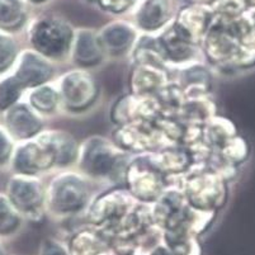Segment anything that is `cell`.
Returning <instances> with one entry per match:
<instances>
[{
	"label": "cell",
	"mask_w": 255,
	"mask_h": 255,
	"mask_svg": "<svg viewBox=\"0 0 255 255\" xmlns=\"http://www.w3.org/2000/svg\"><path fill=\"white\" fill-rule=\"evenodd\" d=\"M29 39L38 52L48 57H57L69 48L71 31L61 20L43 18L32 25Z\"/></svg>",
	"instance_id": "obj_1"
},
{
	"label": "cell",
	"mask_w": 255,
	"mask_h": 255,
	"mask_svg": "<svg viewBox=\"0 0 255 255\" xmlns=\"http://www.w3.org/2000/svg\"><path fill=\"white\" fill-rule=\"evenodd\" d=\"M8 198L18 212L33 215L38 212L39 206L42 203V188L38 180L31 175L19 174L9 182Z\"/></svg>",
	"instance_id": "obj_2"
},
{
	"label": "cell",
	"mask_w": 255,
	"mask_h": 255,
	"mask_svg": "<svg viewBox=\"0 0 255 255\" xmlns=\"http://www.w3.org/2000/svg\"><path fill=\"white\" fill-rule=\"evenodd\" d=\"M87 191L80 178L66 175L53 183L51 188V205L59 212L79 211L85 203Z\"/></svg>",
	"instance_id": "obj_3"
},
{
	"label": "cell",
	"mask_w": 255,
	"mask_h": 255,
	"mask_svg": "<svg viewBox=\"0 0 255 255\" xmlns=\"http://www.w3.org/2000/svg\"><path fill=\"white\" fill-rule=\"evenodd\" d=\"M53 159L42 143L29 142L19 146L14 154L13 165L15 170L23 175H32L38 170L48 168Z\"/></svg>",
	"instance_id": "obj_4"
},
{
	"label": "cell",
	"mask_w": 255,
	"mask_h": 255,
	"mask_svg": "<svg viewBox=\"0 0 255 255\" xmlns=\"http://www.w3.org/2000/svg\"><path fill=\"white\" fill-rule=\"evenodd\" d=\"M52 70L47 62L33 52H24L20 56L15 78L23 88L39 87L50 79Z\"/></svg>",
	"instance_id": "obj_5"
},
{
	"label": "cell",
	"mask_w": 255,
	"mask_h": 255,
	"mask_svg": "<svg viewBox=\"0 0 255 255\" xmlns=\"http://www.w3.org/2000/svg\"><path fill=\"white\" fill-rule=\"evenodd\" d=\"M62 93L69 106L73 108H83L94 101L97 89L90 76L75 73L66 76L62 84Z\"/></svg>",
	"instance_id": "obj_6"
},
{
	"label": "cell",
	"mask_w": 255,
	"mask_h": 255,
	"mask_svg": "<svg viewBox=\"0 0 255 255\" xmlns=\"http://www.w3.org/2000/svg\"><path fill=\"white\" fill-rule=\"evenodd\" d=\"M5 122L9 133L18 140L33 137L41 128V121L24 104L11 107L6 111Z\"/></svg>",
	"instance_id": "obj_7"
},
{
	"label": "cell",
	"mask_w": 255,
	"mask_h": 255,
	"mask_svg": "<svg viewBox=\"0 0 255 255\" xmlns=\"http://www.w3.org/2000/svg\"><path fill=\"white\" fill-rule=\"evenodd\" d=\"M169 0H141L136 11V18L141 28L156 29L169 19Z\"/></svg>",
	"instance_id": "obj_8"
},
{
	"label": "cell",
	"mask_w": 255,
	"mask_h": 255,
	"mask_svg": "<svg viewBox=\"0 0 255 255\" xmlns=\"http://www.w3.org/2000/svg\"><path fill=\"white\" fill-rule=\"evenodd\" d=\"M115 157L110 147H107L102 141L90 142L89 149L85 151V170L93 174H104L110 171Z\"/></svg>",
	"instance_id": "obj_9"
},
{
	"label": "cell",
	"mask_w": 255,
	"mask_h": 255,
	"mask_svg": "<svg viewBox=\"0 0 255 255\" xmlns=\"http://www.w3.org/2000/svg\"><path fill=\"white\" fill-rule=\"evenodd\" d=\"M75 60L82 66H93L101 61V46L90 31H82L76 37Z\"/></svg>",
	"instance_id": "obj_10"
},
{
	"label": "cell",
	"mask_w": 255,
	"mask_h": 255,
	"mask_svg": "<svg viewBox=\"0 0 255 255\" xmlns=\"http://www.w3.org/2000/svg\"><path fill=\"white\" fill-rule=\"evenodd\" d=\"M25 15L24 0H0V29L10 32L20 28Z\"/></svg>",
	"instance_id": "obj_11"
},
{
	"label": "cell",
	"mask_w": 255,
	"mask_h": 255,
	"mask_svg": "<svg viewBox=\"0 0 255 255\" xmlns=\"http://www.w3.org/2000/svg\"><path fill=\"white\" fill-rule=\"evenodd\" d=\"M39 142L45 146L56 163H70L75 156V147L73 141L66 136H60L57 133H50L47 138L45 136L39 138Z\"/></svg>",
	"instance_id": "obj_12"
},
{
	"label": "cell",
	"mask_w": 255,
	"mask_h": 255,
	"mask_svg": "<svg viewBox=\"0 0 255 255\" xmlns=\"http://www.w3.org/2000/svg\"><path fill=\"white\" fill-rule=\"evenodd\" d=\"M132 38H133V32L128 25L124 24V23L111 24L110 27L104 29L103 34H102V41L107 46V48H110L111 51H116V52L126 50L127 46H129L131 43Z\"/></svg>",
	"instance_id": "obj_13"
},
{
	"label": "cell",
	"mask_w": 255,
	"mask_h": 255,
	"mask_svg": "<svg viewBox=\"0 0 255 255\" xmlns=\"http://www.w3.org/2000/svg\"><path fill=\"white\" fill-rule=\"evenodd\" d=\"M20 225L19 212L10 199L0 196V235H10Z\"/></svg>",
	"instance_id": "obj_14"
},
{
	"label": "cell",
	"mask_w": 255,
	"mask_h": 255,
	"mask_svg": "<svg viewBox=\"0 0 255 255\" xmlns=\"http://www.w3.org/2000/svg\"><path fill=\"white\" fill-rule=\"evenodd\" d=\"M23 85L15 76H9L0 82V111H9L14 107L22 94Z\"/></svg>",
	"instance_id": "obj_15"
},
{
	"label": "cell",
	"mask_w": 255,
	"mask_h": 255,
	"mask_svg": "<svg viewBox=\"0 0 255 255\" xmlns=\"http://www.w3.org/2000/svg\"><path fill=\"white\" fill-rule=\"evenodd\" d=\"M31 104L39 112H51L57 104V93L51 87H37L31 94Z\"/></svg>",
	"instance_id": "obj_16"
},
{
	"label": "cell",
	"mask_w": 255,
	"mask_h": 255,
	"mask_svg": "<svg viewBox=\"0 0 255 255\" xmlns=\"http://www.w3.org/2000/svg\"><path fill=\"white\" fill-rule=\"evenodd\" d=\"M15 43L6 34L0 33V73L5 71L15 60Z\"/></svg>",
	"instance_id": "obj_17"
},
{
	"label": "cell",
	"mask_w": 255,
	"mask_h": 255,
	"mask_svg": "<svg viewBox=\"0 0 255 255\" xmlns=\"http://www.w3.org/2000/svg\"><path fill=\"white\" fill-rule=\"evenodd\" d=\"M39 255H71L70 250L53 239H47L42 243Z\"/></svg>",
	"instance_id": "obj_18"
},
{
	"label": "cell",
	"mask_w": 255,
	"mask_h": 255,
	"mask_svg": "<svg viewBox=\"0 0 255 255\" xmlns=\"http://www.w3.org/2000/svg\"><path fill=\"white\" fill-rule=\"evenodd\" d=\"M104 9L111 11H122L131 5L132 0H98Z\"/></svg>",
	"instance_id": "obj_19"
},
{
	"label": "cell",
	"mask_w": 255,
	"mask_h": 255,
	"mask_svg": "<svg viewBox=\"0 0 255 255\" xmlns=\"http://www.w3.org/2000/svg\"><path fill=\"white\" fill-rule=\"evenodd\" d=\"M11 151V143L9 140L6 132L3 128H0V164L4 163Z\"/></svg>",
	"instance_id": "obj_20"
},
{
	"label": "cell",
	"mask_w": 255,
	"mask_h": 255,
	"mask_svg": "<svg viewBox=\"0 0 255 255\" xmlns=\"http://www.w3.org/2000/svg\"><path fill=\"white\" fill-rule=\"evenodd\" d=\"M150 255H175L171 250H169L168 248H156L154 252Z\"/></svg>",
	"instance_id": "obj_21"
},
{
	"label": "cell",
	"mask_w": 255,
	"mask_h": 255,
	"mask_svg": "<svg viewBox=\"0 0 255 255\" xmlns=\"http://www.w3.org/2000/svg\"><path fill=\"white\" fill-rule=\"evenodd\" d=\"M188 1H192V3H211L213 0H188Z\"/></svg>",
	"instance_id": "obj_22"
},
{
	"label": "cell",
	"mask_w": 255,
	"mask_h": 255,
	"mask_svg": "<svg viewBox=\"0 0 255 255\" xmlns=\"http://www.w3.org/2000/svg\"><path fill=\"white\" fill-rule=\"evenodd\" d=\"M0 255H6L5 248H4V245L1 244V241H0Z\"/></svg>",
	"instance_id": "obj_23"
},
{
	"label": "cell",
	"mask_w": 255,
	"mask_h": 255,
	"mask_svg": "<svg viewBox=\"0 0 255 255\" xmlns=\"http://www.w3.org/2000/svg\"><path fill=\"white\" fill-rule=\"evenodd\" d=\"M244 3L247 4V5L255 6V0H244Z\"/></svg>",
	"instance_id": "obj_24"
},
{
	"label": "cell",
	"mask_w": 255,
	"mask_h": 255,
	"mask_svg": "<svg viewBox=\"0 0 255 255\" xmlns=\"http://www.w3.org/2000/svg\"><path fill=\"white\" fill-rule=\"evenodd\" d=\"M32 3H42V1H46V0H29Z\"/></svg>",
	"instance_id": "obj_25"
},
{
	"label": "cell",
	"mask_w": 255,
	"mask_h": 255,
	"mask_svg": "<svg viewBox=\"0 0 255 255\" xmlns=\"http://www.w3.org/2000/svg\"><path fill=\"white\" fill-rule=\"evenodd\" d=\"M97 1H98V0H97Z\"/></svg>",
	"instance_id": "obj_26"
}]
</instances>
